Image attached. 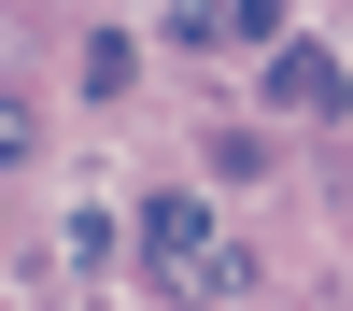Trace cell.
I'll list each match as a JSON object with an SVG mask.
<instances>
[{
  "label": "cell",
  "mask_w": 353,
  "mask_h": 311,
  "mask_svg": "<svg viewBox=\"0 0 353 311\" xmlns=\"http://www.w3.org/2000/svg\"><path fill=\"white\" fill-rule=\"evenodd\" d=\"M269 99H283V113H339L353 85H339V57H325V43H283V57H269Z\"/></svg>",
  "instance_id": "7a4b0ae2"
},
{
  "label": "cell",
  "mask_w": 353,
  "mask_h": 311,
  "mask_svg": "<svg viewBox=\"0 0 353 311\" xmlns=\"http://www.w3.org/2000/svg\"><path fill=\"white\" fill-rule=\"evenodd\" d=\"M141 241H156V254H184L198 283H226V254H212V212H198V198H141Z\"/></svg>",
  "instance_id": "6da1fadb"
},
{
  "label": "cell",
  "mask_w": 353,
  "mask_h": 311,
  "mask_svg": "<svg viewBox=\"0 0 353 311\" xmlns=\"http://www.w3.org/2000/svg\"><path fill=\"white\" fill-rule=\"evenodd\" d=\"M198 170H212V184H254V170H269V141H254V128H212V156H198Z\"/></svg>",
  "instance_id": "3957f363"
}]
</instances>
